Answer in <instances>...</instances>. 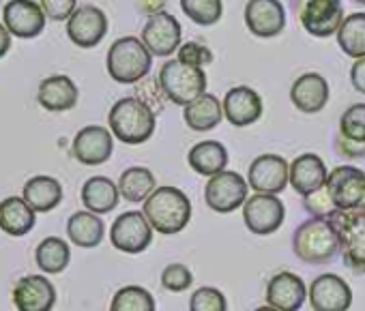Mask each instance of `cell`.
Here are the masks:
<instances>
[{
	"label": "cell",
	"instance_id": "obj_14",
	"mask_svg": "<svg viewBox=\"0 0 365 311\" xmlns=\"http://www.w3.org/2000/svg\"><path fill=\"white\" fill-rule=\"evenodd\" d=\"M182 28L178 20L165 11L148 16V22L142 28V43L153 56H172L180 48Z\"/></svg>",
	"mask_w": 365,
	"mask_h": 311
},
{
	"label": "cell",
	"instance_id": "obj_6",
	"mask_svg": "<svg viewBox=\"0 0 365 311\" xmlns=\"http://www.w3.org/2000/svg\"><path fill=\"white\" fill-rule=\"evenodd\" d=\"M339 232L344 264L365 275V209L359 211H333L329 215Z\"/></svg>",
	"mask_w": 365,
	"mask_h": 311
},
{
	"label": "cell",
	"instance_id": "obj_39",
	"mask_svg": "<svg viewBox=\"0 0 365 311\" xmlns=\"http://www.w3.org/2000/svg\"><path fill=\"white\" fill-rule=\"evenodd\" d=\"M176 58L180 63H185V65H192V67H200L202 69L205 65H209L213 60V52L207 46L198 43V41H187V43H182L178 48Z\"/></svg>",
	"mask_w": 365,
	"mask_h": 311
},
{
	"label": "cell",
	"instance_id": "obj_13",
	"mask_svg": "<svg viewBox=\"0 0 365 311\" xmlns=\"http://www.w3.org/2000/svg\"><path fill=\"white\" fill-rule=\"evenodd\" d=\"M307 300L314 311H348L352 305V290L339 275L322 273L307 288Z\"/></svg>",
	"mask_w": 365,
	"mask_h": 311
},
{
	"label": "cell",
	"instance_id": "obj_48",
	"mask_svg": "<svg viewBox=\"0 0 365 311\" xmlns=\"http://www.w3.org/2000/svg\"><path fill=\"white\" fill-rule=\"evenodd\" d=\"M361 209H365V202H363V206H361Z\"/></svg>",
	"mask_w": 365,
	"mask_h": 311
},
{
	"label": "cell",
	"instance_id": "obj_43",
	"mask_svg": "<svg viewBox=\"0 0 365 311\" xmlns=\"http://www.w3.org/2000/svg\"><path fill=\"white\" fill-rule=\"evenodd\" d=\"M350 82H352V86H354L356 93H363L365 95V58L354 60V65L350 69Z\"/></svg>",
	"mask_w": 365,
	"mask_h": 311
},
{
	"label": "cell",
	"instance_id": "obj_41",
	"mask_svg": "<svg viewBox=\"0 0 365 311\" xmlns=\"http://www.w3.org/2000/svg\"><path fill=\"white\" fill-rule=\"evenodd\" d=\"M303 206H305V211H309L314 217H329V215L335 211V206H333V202H331V198H329V194H327L324 187H322L320 191H316V194L303 198Z\"/></svg>",
	"mask_w": 365,
	"mask_h": 311
},
{
	"label": "cell",
	"instance_id": "obj_24",
	"mask_svg": "<svg viewBox=\"0 0 365 311\" xmlns=\"http://www.w3.org/2000/svg\"><path fill=\"white\" fill-rule=\"evenodd\" d=\"M78 86L71 78L67 75H52L46 78L39 84L37 90V101L41 103V107H46L48 112H67L71 107H76L78 103Z\"/></svg>",
	"mask_w": 365,
	"mask_h": 311
},
{
	"label": "cell",
	"instance_id": "obj_34",
	"mask_svg": "<svg viewBox=\"0 0 365 311\" xmlns=\"http://www.w3.org/2000/svg\"><path fill=\"white\" fill-rule=\"evenodd\" d=\"M110 311H157L153 294L142 285H125L120 288L112 302Z\"/></svg>",
	"mask_w": 365,
	"mask_h": 311
},
{
	"label": "cell",
	"instance_id": "obj_26",
	"mask_svg": "<svg viewBox=\"0 0 365 311\" xmlns=\"http://www.w3.org/2000/svg\"><path fill=\"white\" fill-rule=\"evenodd\" d=\"M35 211L29 206L24 198H7L0 202V230L9 236H26L35 228Z\"/></svg>",
	"mask_w": 365,
	"mask_h": 311
},
{
	"label": "cell",
	"instance_id": "obj_35",
	"mask_svg": "<svg viewBox=\"0 0 365 311\" xmlns=\"http://www.w3.org/2000/svg\"><path fill=\"white\" fill-rule=\"evenodd\" d=\"M180 9L198 26H213L224 16L222 0H180Z\"/></svg>",
	"mask_w": 365,
	"mask_h": 311
},
{
	"label": "cell",
	"instance_id": "obj_17",
	"mask_svg": "<svg viewBox=\"0 0 365 311\" xmlns=\"http://www.w3.org/2000/svg\"><path fill=\"white\" fill-rule=\"evenodd\" d=\"M108 33V18L95 5H82L67 20V35L78 48H95Z\"/></svg>",
	"mask_w": 365,
	"mask_h": 311
},
{
	"label": "cell",
	"instance_id": "obj_21",
	"mask_svg": "<svg viewBox=\"0 0 365 311\" xmlns=\"http://www.w3.org/2000/svg\"><path fill=\"white\" fill-rule=\"evenodd\" d=\"M307 300V285L294 273H277L267 285V302L277 311H299Z\"/></svg>",
	"mask_w": 365,
	"mask_h": 311
},
{
	"label": "cell",
	"instance_id": "obj_28",
	"mask_svg": "<svg viewBox=\"0 0 365 311\" xmlns=\"http://www.w3.org/2000/svg\"><path fill=\"white\" fill-rule=\"evenodd\" d=\"M182 118H185L187 127L194 131H200V133L211 131L222 122L224 105L215 95L205 93L202 97H198L196 101L185 105V110H182Z\"/></svg>",
	"mask_w": 365,
	"mask_h": 311
},
{
	"label": "cell",
	"instance_id": "obj_30",
	"mask_svg": "<svg viewBox=\"0 0 365 311\" xmlns=\"http://www.w3.org/2000/svg\"><path fill=\"white\" fill-rule=\"evenodd\" d=\"M106 234V226L99 219V215L91 213V211H80L73 213L67 221V236L71 238L73 245L84 247V249H93L97 245H101Z\"/></svg>",
	"mask_w": 365,
	"mask_h": 311
},
{
	"label": "cell",
	"instance_id": "obj_23",
	"mask_svg": "<svg viewBox=\"0 0 365 311\" xmlns=\"http://www.w3.org/2000/svg\"><path fill=\"white\" fill-rule=\"evenodd\" d=\"M329 82L320 73H303L290 88V101L305 114H318L329 103Z\"/></svg>",
	"mask_w": 365,
	"mask_h": 311
},
{
	"label": "cell",
	"instance_id": "obj_11",
	"mask_svg": "<svg viewBox=\"0 0 365 311\" xmlns=\"http://www.w3.org/2000/svg\"><path fill=\"white\" fill-rule=\"evenodd\" d=\"M250 189L264 196H279L290 183V166L279 154H260L247 172Z\"/></svg>",
	"mask_w": 365,
	"mask_h": 311
},
{
	"label": "cell",
	"instance_id": "obj_12",
	"mask_svg": "<svg viewBox=\"0 0 365 311\" xmlns=\"http://www.w3.org/2000/svg\"><path fill=\"white\" fill-rule=\"evenodd\" d=\"M286 219V206L277 196L256 194L243 206V221L250 232L258 236H269L282 228Z\"/></svg>",
	"mask_w": 365,
	"mask_h": 311
},
{
	"label": "cell",
	"instance_id": "obj_7",
	"mask_svg": "<svg viewBox=\"0 0 365 311\" xmlns=\"http://www.w3.org/2000/svg\"><path fill=\"white\" fill-rule=\"evenodd\" d=\"M335 211H359L365 202V172L354 166H337L324 185Z\"/></svg>",
	"mask_w": 365,
	"mask_h": 311
},
{
	"label": "cell",
	"instance_id": "obj_4",
	"mask_svg": "<svg viewBox=\"0 0 365 311\" xmlns=\"http://www.w3.org/2000/svg\"><path fill=\"white\" fill-rule=\"evenodd\" d=\"M108 73L118 84H135L150 73L153 54L138 37L116 39L108 50Z\"/></svg>",
	"mask_w": 365,
	"mask_h": 311
},
{
	"label": "cell",
	"instance_id": "obj_16",
	"mask_svg": "<svg viewBox=\"0 0 365 311\" xmlns=\"http://www.w3.org/2000/svg\"><path fill=\"white\" fill-rule=\"evenodd\" d=\"M73 157L84 166H101L112 157L114 150V137L112 131H108L101 125H88L78 131L73 137Z\"/></svg>",
	"mask_w": 365,
	"mask_h": 311
},
{
	"label": "cell",
	"instance_id": "obj_1",
	"mask_svg": "<svg viewBox=\"0 0 365 311\" xmlns=\"http://www.w3.org/2000/svg\"><path fill=\"white\" fill-rule=\"evenodd\" d=\"M294 255L307 264H327L341 251L339 232L331 217H312L292 234Z\"/></svg>",
	"mask_w": 365,
	"mask_h": 311
},
{
	"label": "cell",
	"instance_id": "obj_47",
	"mask_svg": "<svg viewBox=\"0 0 365 311\" xmlns=\"http://www.w3.org/2000/svg\"><path fill=\"white\" fill-rule=\"evenodd\" d=\"M354 3H356V5H363V7H365V0H354Z\"/></svg>",
	"mask_w": 365,
	"mask_h": 311
},
{
	"label": "cell",
	"instance_id": "obj_10",
	"mask_svg": "<svg viewBox=\"0 0 365 311\" xmlns=\"http://www.w3.org/2000/svg\"><path fill=\"white\" fill-rule=\"evenodd\" d=\"M299 20L305 33L324 39L337 35L344 22V5L341 0H303L299 9Z\"/></svg>",
	"mask_w": 365,
	"mask_h": 311
},
{
	"label": "cell",
	"instance_id": "obj_36",
	"mask_svg": "<svg viewBox=\"0 0 365 311\" xmlns=\"http://www.w3.org/2000/svg\"><path fill=\"white\" fill-rule=\"evenodd\" d=\"M339 135L350 142L365 144V103H354L341 114Z\"/></svg>",
	"mask_w": 365,
	"mask_h": 311
},
{
	"label": "cell",
	"instance_id": "obj_18",
	"mask_svg": "<svg viewBox=\"0 0 365 311\" xmlns=\"http://www.w3.org/2000/svg\"><path fill=\"white\" fill-rule=\"evenodd\" d=\"M245 24L260 39L277 37L286 28V9L279 0H250L245 5Z\"/></svg>",
	"mask_w": 365,
	"mask_h": 311
},
{
	"label": "cell",
	"instance_id": "obj_37",
	"mask_svg": "<svg viewBox=\"0 0 365 311\" xmlns=\"http://www.w3.org/2000/svg\"><path fill=\"white\" fill-rule=\"evenodd\" d=\"M190 311H228L226 294L213 285H202L194 290L190 298Z\"/></svg>",
	"mask_w": 365,
	"mask_h": 311
},
{
	"label": "cell",
	"instance_id": "obj_15",
	"mask_svg": "<svg viewBox=\"0 0 365 311\" xmlns=\"http://www.w3.org/2000/svg\"><path fill=\"white\" fill-rule=\"evenodd\" d=\"M3 22L11 37L35 39L46 28V14L35 0H9L3 9Z\"/></svg>",
	"mask_w": 365,
	"mask_h": 311
},
{
	"label": "cell",
	"instance_id": "obj_3",
	"mask_svg": "<svg viewBox=\"0 0 365 311\" xmlns=\"http://www.w3.org/2000/svg\"><path fill=\"white\" fill-rule=\"evenodd\" d=\"M108 125L114 137H118L123 144H144L150 139L155 133V110L146 105L138 97H123L118 99L110 114H108Z\"/></svg>",
	"mask_w": 365,
	"mask_h": 311
},
{
	"label": "cell",
	"instance_id": "obj_33",
	"mask_svg": "<svg viewBox=\"0 0 365 311\" xmlns=\"http://www.w3.org/2000/svg\"><path fill=\"white\" fill-rule=\"evenodd\" d=\"M35 258H37V266L43 273L58 275V273H63L69 266V262H71V249H69V245L63 238L50 236V238H46V241L39 243V247L35 251Z\"/></svg>",
	"mask_w": 365,
	"mask_h": 311
},
{
	"label": "cell",
	"instance_id": "obj_42",
	"mask_svg": "<svg viewBox=\"0 0 365 311\" xmlns=\"http://www.w3.org/2000/svg\"><path fill=\"white\" fill-rule=\"evenodd\" d=\"M335 148H337L339 154H344V157H352V159L365 157V144L350 142V139H346V137H341V135L335 137Z\"/></svg>",
	"mask_w": 365,
	"mask_h": 311
},
{
	"label": "cell",
	"instance_id": "obj_29",
	"mask_svg": "<svg viewBox=\"0 0 365 311\" xmlns=\"http://www.w3.org/2000/svg\"><path fill=\"white\" fill-rule=\"evenodd\" d=\"M24 200L35 213H50L63 202V185L52 176H33L24 185Z\"/></svg>",
	"mask_w": 365,
	"mask_h": 311
},
{
	"label": "cell",
	"instance_id": "obj_40",
	"mask_svg": "<svg viewBox=\"0 0 365 311\" xmlns=\"http://www.w3.org/2000/svg\"><path fill=\"white\" fill-rule=\"evenodd\" d=\"M41 9L46 18L54 22H65L76 14V0H41Z\"/></svg>",
	"mask_w": 365,
	"mask_h": 311
},
{
	"label": "cell",
	"instance_id": "obj_31",
	"mask_svg": "<svg viewBox=\"0 0 365 311\" xmlns=\"http://www.w3.org/2000/svg\"><path fill=\"white\" fill-rule=\"evenodd\" d=\"M155 189H157V183L148 168H140V166L127 168L118 179V191H120L123 200H127L131 204L146 202Z\"/></svg>",
	"mask_w": 365,
	"mask_h": 311
},
{
	"label": "cell",
	"instance_id": "obj_2",
	"mask_svg": "<svg viewBox=\"0 0 365 311\" xmlns=\"http://www.w3.org/2000/svg\"><path fill=\"white\" fill-rule=\"evenodd\" d=\"M144 217L155 232L172 236L187 228L192 221V202L176 187H157L142 206Z\"/></svg>",
	"mask_w": 365,
	"mask_h": 311
},
{
	"label": "cell",
	"instance_id": "obj_5",
	"mask_svg": "<svg viewBox=\"0 0 365 311\" xmlns=\"http://www.w3.org/2000/svg\"><path fill=\"white\" fill-rule=\"evenodd\" d=\"M159 86L168 101L185 107L207 93V73L200 67H192L174 58L161 67Z\"/></svg>",
	"mask_w": 365,
	"mask_h": 311
},
{
	"label": "cell",
	"instance_id": "obj_22",
	"mask_svg": "<svg viewBox=\"0 0 365 311\" xmlns=\"http://www.w3.org/2000/svg\"><path fill=\"white\" fill-rule=\"evenodd\" d=\"M327 166L314 152H303L290 164V185L303 198L320 191L327 185Z\"/></svg>",
	"mask_w": 365,
	"mask_h": 311
},
{
	"label": "cell",
	"instance_id": "obj_8",
	"mask_svg": "<svg viewBox=\"0 0 365 311\" xmlns=\"http://www.w3.org/2000/svg\"><path fill=\"white\" fill-rule=\"evenodd\" d=\"M247 194H250V183L232 170H224L217 176H211L205 187V200L209 209H213L215 213L239 211L250 200Z\"/></svg>",
	"mask_w": 365,
	"mask_h": 311
},
{
	"label": "cell",
	"instance_id": "obj_38",
	"mask_svg": "<svg viewBox=\"0 0 365 311\" xmlns=\"http://www.w3.org/2000/svg\"><path fill=\"white\" fill-rule=\"evenodd\" d=\"M192 283H194V275L185 264H178V262L168 264L161 273V285L168 292H185L192 288Z\"/></svg>",
	"mask_w": 365,
	"mask_h": 311
},
{
	"label": "cell",
	"instance_id": "obj_45",
	"mask_svg": "<svg viewBox=\"0 0 365 311\" xmlns=\"http://www.w3.org/2000/svg\"><path fill=\"white\" fill-rule=\"evenodd\" d=\"M142 9L144 11H148L150 16H155V14H159L161 11V7H163V3H165V0H142Z\"/></svg>",
	"mask_w": 365,
	"mask_h": 311
},
{
	"label": "cell",
	"instance_id": "obj_32",
	"mask_svg": "<svg viewBox=\"0 0 365 311\" xmlns=\"http://www.w3.org/2000/svg\"><path fill=\"white\" fill-rule=\"evenodd\" d=\"M337 43L346 56L354 60L365 58V14H352L344 18L337 31Z\"/></svg>",
	"mask_w": 365,
	"mask_h": 311
},
{
	"label": "cell",
	"instance_id": "obj_19",
	"mask_svg": "<svg viewBox=\"0 0 365 311\" xmlns=\"http://www.w3.org/2000/svg\"><path fill=\"white\" fill-rule=\"evenodd\" d=\"M56 290L46 275H26L14 288V305L18 311H52Z\"/></svg>",
	"mask_w": 365,
	"mask_h": 311
},
{
	"label": "cell",
	"instance_id": "obj_27",
	"mask_svg": "<svg viewBox=\"0 0 365 311\" xmlns=\"http://www.w3.org/2000/svg\"><path fill=\"white\" fill-rule=\"evenodd\" d=\"M80 196H82V204L86 206V211L95 215H106L118 206L120 191H118V185H114V181L106 176H93L84 183Z\"/></svg>",
	"mask_w": 365,
	"mask_h": 311
},
{
	"label": "cell",
	"instance_id": "obj_25",
	"mask_svg": "<svg viewBox=\"0 0 365 311\" xmlns=\"http://www.w3.org/2000/svg\"><path fill=\"white\" fill-rule=\"evenodd\" d=\"M228 162H230L228 150L217 139L198 142L196 146H192V150L187 154V164L192 166V170L202 176H209V179L224 172L228 168Z\"/></svg>",
	"mask_w": 365,
	"mask_h": 311
},
{
	"label": "cell",
	"instance_id": "obj_44",
	"mask_svg": "<svg viewBox=\"0 0 365 311\" xmlns=\"http://www.w3.org/2000/svg\"><path fill=\"white\" fill-rule=\"evenodd\" d=\"M11 50V33L7 31L5 24H0V58Z\"/></svg>",
	"mask_w": 365,
	"mask_h": 311
},
{
	"label": "cell",
	"instance_id": "obj_20",
	"mask_svg": "<svg viewBox=\"0 0 365 311\" xmlns=\"http://www.w3.org/2000/svg\"><path fill=\"white\" fill-rule=\"evenodd\" d=\"M224 116L235 127H250L262 116V97L250 86H235L226 93Z\"/></svg>",
	"mask_w": 365,
	"mask_h": 311
},
{
	"label": "cell",
	"instance_id": "obj_9",
	"mask_svg": "<svg viewBox=\"0 0 365 311\" xmlns=\"http://www.w3.org/2000/svg\"><path fill=\"white\" fill-rule=\"evenodd\" d=\"M153 226L140 211H127L116 217L110 230V241L112 245L129 255L142 253L150 247L153 243Z\"/></svg>",
	"mask_w": 365,
	"mask_h": 311
},
{
	"label": "cell",
	"instance_id": "obj_46",
	"mask_svg": "<svg viewBox=\"0 0 365 311\" xmlns=\"http://www.w3.org/2000/svg\"><path fill=\"white\" fill-rule=\"evenodd\" d=\"M256 311H277L275 307H258Z\"/></svg>",
	"mask_w": 365,
	"mask_h": 311
}]
</instances>
